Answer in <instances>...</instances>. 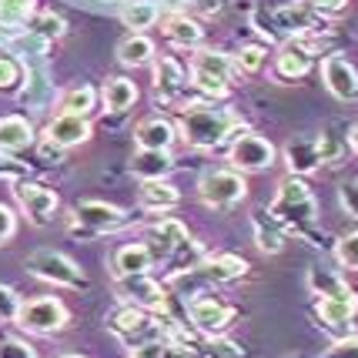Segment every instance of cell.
<instances>
[{
    "instance_id": "40",
    "label": "cell",
    "mask_w": 358,
    "mask_h": 358,
    "mask_svg": "<svg viewBox=\"0 0 358 358\" xmlns=\"http://www.w3.org/2000/svg\"><path fill=\"white\" fill-rule=\"evenodd\" d=\"M24 84V67L14 57H0V94H10Z\"/></svg>"
},
{
    "instance_id": "12",
    "label": "cell",
    "mask_w": 358,
    "mask_h": 358,
    "mask_svg": "<svg viewBox=\"0 0 358 358\" xmlns=\"http://www.w3.org/2000/svg\"><path fill=\"white\" fill-rule=\"evenodd\" d=\"M275 161H278L275 144L268 138H262V134H255V131H241V134L228 144V164L241 174L268 171Z\"/></svg>"
},
{
    "instance_id": "46",
    "label": "cell",
    "mask_w": 358,
    "mask_h": 358,
    "mask_svg": "<svg viewBox=\"0 0 358 358\" xmlns=\"http://www.w3.org/2000/svg\"><path fill=\"white\" fill-rule=\"evenodd\" d=\"M20 178H27V168L20 164V161H14V157L0 155V181H20Z\"/></svg>"
},
{
    "instance_id": "34",
    "label": "cell",
    "mask_w": 358,
    "mask_h": 358,
    "mask_svg": "<svg viewBox=\"0 0 358 358\" xmlns=\"http://www.w3.org/2000/svg\"><path fill=\"white\" fill-rule=\"evenodd\" d=\"M191 358H248V348L224 335H201L191 345Z\"/></svg>"
},
{
    "instance_id": "37",
    "label": "cell",
    "mask_w": 358,
    "mask_h": 358,
    "mask_svg": "<svg viewBox=\"0 0 358 358\" xmlns=\"http://www.w3.org/2000/svg\"><path fill=\"white\" fill-rule=\"evenodd\" d=\"M27 34L41 37L44 44H50V41H61L64 34H67V20H64V17H57L54 10H37V14L27 20Z\"/></svg>"
},
{
    "instance_id": "51",
    "label": "cell",
    "mask_w": 358,
    "mask_h": 358,
    "mask_svg": "<svg viewBox=\"0 0 358 358\" xmlns=\"http://www.w3.org/2000/svg\"><path fill=\"white\" fill-rule=\"evenodd\" d=\"M161 7H168L171 14H178V10H187V7H191V0H161Z\"/></svg>"
},
{
    "instance_id": "35",
    "label": "cell",
    "mask_w": 358,
    "mask_h": 358,
    "mask_svg": "<svg viewBox=\"0 0 358 358\" xmlns=\"http://www.w3.org/2000/svg\"><path fill=\"white\" fill-rule=\"evenodd\" d=\"M97 108V91L91 84H74L61 94V110L64 114H78V117H91Z\"/></svg>"
},
{
    "instance_id": "45",
    "label": "cell",
    "mask_w": 358,
    "mask_h": 358,
    "mask_svg": "<svg viewBox=\"0 0 358 358\" xmlns=\"http://www.w3.org/2000/svg\"><path fill=\"white\" fill-rule=\"evenodd\" d=\"M14 234H17V215L7 208V204H0V248L10 245Z\"/></svg>"
},
{
    "instance_id": "9",
    "label": "cell",
    "mask_w": 358,
    "mask_h": 358,
    "mask_svg": "<svg viewBox=\"0 0 358 358\" xmlns=\"http://www.w3.org/2000/svg\"><path fill=\"white\" fill-rule=\"evenodd\" d=\"M27 275L37 281H47V285H54V288H74V292H84L91 281L87 275L80 271L67 255L54 248H41L27 255Z\"/></svg>"
},
{
    "instance_id": "23",
    "label": "cell",
    "mask_w": 358,
    "mask_h": 358,
    "mask_svg": "<svg viewBox=\"0 0 358 358\" xmlns=\"http://www.w3.org/2000/svg\"><path fill=\"white\" fill-rule=\"evenodd\" d=\"M181 204V191L168 181V178H155V181H141L138 187V208L148 215H168Z\"/></svg>"
},
{
    "instance_id": "38",
    "label": "cell",
    "mask_w": 358,
    "mask_h": 358,
    "mask_svg": "<svg viewBox=\"0 0 358 358\" xmlns=\"http://www.w3.org/2000/svg\"><path fill=\"white\" fill-rule=\"evenodd\" d=\"M231 64H234V74L255 78V74H262V71H265V64H268V47H262V44L241 47V50H238V54L231 57Z\"/></svg>"
},
{
    "instance_id": "53",
    "label": "cell",
    "mask_w": 358,
    "mask_h": 358,
    "mask_svg": "<svg viewBox=\"0 0 358 358\" xmlns=\"http://www.w3.org/2000/svg\"><path fill=\"white\" fill-rule=\"evenodd\" d=\"M57 358H84V355H57Z\"/></svg>"
},
{
    "instance_id": "19",
    "label": "cell",
    "mask_w": 358,
    "mask_h": 358,
    "mask_svg": "<svg viewBox=\"0 0 358 358\" xmlns=\"http://www.w3.org/2000/svg\"><path fill=\"white\" fill-rule=\"evenodd\" d=\"M44 138L50 144H57L64 151H71V148H80V144H87L94 138V127H91V117H78V114H57V117H50L44 127Z\"/></svg>"
},
{
    "instance_id": "32",
    "label": "cell",
    "mask_w": 358,
    "mask_h": 358,
    "mask_svg": "<svg viewBox=\"0 0 358 358\" xmlns=\"http://www.w3.org/2000/svg\"><path fill=\"white\" fill-rule=\"evenodd\" d=\"M305 285L315 298H331V295H342L348 292V281L338 268H325V265H312L308 275H305Z\"/></svg>"
},
{
    "instance_id": "50",
    "label": "cell",
    "mask_w": 358,
    "mask_h": 358,
    "mask_svg": "<svg viewBox=\"0 0 358 358\" xmlns=\"http://www.w3.org/2000/svg\"><path fill=\"white\" fill-rule=\"evenodd\" d=\"M191 3H194L204 17H218L221 10H224V3H228V0H191Z\"/></svg>"
},
{
    "instance_id": "17",
    "label": "cell",
    "mask_w": 358,
    "mask_h": 358,
    "mask_svg": "<svg viewBox=\"0 0 358 358\" xmlns=\"http://www.w3.org/2000/svg\"><path fill=\"white\" fill-rule=\"evenodd\" d=\"M315 315H318V325L328 328L335 338L352 335V322H355V315H358V292L355 288H348V292H342V295L318 298Z\"/></svg>"
},
{
    "instance_id": "5",
    "label": "cell",
    "mask_w": 358,
    "mask_h": 358,
    "mask_svg": "<svg viewBox=\"0 0 358 358\" xmlns=\"http://www.w3.org/2000/svg\"><path fill=\"white\" fill-rule=\"evenodd\" d=\"M108 328L127 352L141 348V345H151V342H168V318L164 315L144 312L138 305H124V301L108 318Z\"/></svg>"
},
{
    "instance_id": "49",
    "label": "cell",
    "mask_w": 358,
    "mask_h": 358,
    "mask_svg": "<svg viewBox=\"0 0 358 358\" xmlns=\"http://www.w3.org/2000/svg\"><path fill=\"white\" fill-rule=\"evenodd\" d=\"M41 157H44L47 164H61L64 161V148H57V144H50V141H41Z\"/></svg>"
},
{
    "instance_id": "48",
    "label": "cell",
    "mask_w": 358,
    "mask_h": 358,
    "mask_svg": "<svg viewBox=\"0 0 358 358\" xmlns=\"http://www.w3.org/2000/svg\"><path fill=\"white\" fill-rule=\"evenodd\" d=\"M157 358H191V352H187L185 345H178V342H161V352H157Z\"/></svg>"
},
{
    "instance_id": "28",
    "label": "cell",
    "mask_w": 358,
    "mask_h": 358,
    "mask_svg": "<svg viewBox=\"0 0 358 358\" xmlns=\"http://www.w3.org/2000/svg\"><path fill=\"white\" fill-rule=\"evenodd\" d=\"M138 97H141V91L131 78H108L104 87H101L104 110H110V114H124V110H131L138 104Z\"/></svg>"
},
{
    "instance_id": "43",
    "label": "cell",
    "mask_w": 358,
    "mask_h": 358,
    "mask_svg": "<svg viewBox=\"0 0 358 358\" xmlns=\"http://www.w3.org/2000/svg\"><path fill=\"white\" fill-rule=\"evenodd\" d=\"M17 312H20V295L10 285H0V322H17Z\"/></svg>"
},
{
    "instance_id": "14",
    "label": "cell",
    "mask_w": 358,
    "mask_h": 358,
    "mask_svg": "<svg viewBox=\"0 0 358 358\" xmlns=\"http://www.w3.org/2000/svg\"><path fill=\"white\" fill-rule=\"evenodd\" d=\"M10 191H14V201H17V208H20V215L31 221L34 228L50 224L54 215H57V208H61L57 191H50V187H44V185H34V181H27V178L14 181Z\"/></svg>"
},
{
    "instance_id": "26",
    "label": "cell",
    "mask_w": 358,
    "mask_h": 358,
    "mask_svg": "<svg viewBox=\"0 0 358 358\" xmlns=\"http://www.w3.org/2000/svg\"><path fill=\"white\" fill-rule=\"evenodd\" d=\"M151 268H155V258H151V248H148L144 241L121 245V248L114 251V258H110L114 278H121V275H144V271H151Z\"/></svg>"
},
{
    "instance_id": "24",
    "label": "cell",
    "mask_w": 358,
    "mask_h": 358,
    "mask_svg": "<svg viewBox=\"0 0 358 358\" xmlns=\"http://www.w3.org/2000/svg\"><path fill=\"white\" fill-rule=\"evenodd\" d=\"M134 144L138 148H151V151H171L178 144V124H171L168 117H144L138 127H134Z\"/></svg>"
},
{
    "instance_id": "33",
    "label": "cell",
    "mask_w": 358,
    "mask_h": 358,
    "mask_svg": "<svg viewBox=\"0 0 358 358\" xmlns=\"http://www.w3.org/2000/svg\"><path fill=\"white\" fill-rule=\"evenodd\" d=\"M161 20V3L157 0H127L121 7V24L131 27V34H144Z\"/></svg>"
},
{
    "instance_id": "18",
    "label": "cell",
    "mask_w": 358,
    "mask_h": 358,
    "mask_svg": "<svg viewBox=\"0 0 358 358\" xmlns=\"http://www.w3.org/2000/svg\"><path fill=\"white\" fill-rule=\"evenodd\" d=\"M322 84L335 101H358V71L342 54H328L322 61Z\"/></svg>"
},
{
    "instance_id": "2",
    "label": "cell",
    "mask_w": 358,
    "mask_h": 358,
    "mask_svg": "<svg viewBox=\"0 0 358 358\" xmlns=\"http://www.w3.org/2000/svg\"><path fill=\"white\" fill-rule=\"evenodd\" d=\"M241 131H248V127L241 124V117H238L231 108H215V104H208V101L181 110V117H178V138H185L187 144L198 148V151L224 148V144H231Z\"/></svg>"
},
{
    "instance_id": "4",
    "label": "cell",
    "mask_w": 358,
    "mask_h": 358,
    "mask_svg": "<svg viewBox=\"0 0 358 358\" xmlns=\"http://www.w3.org/2000/svg\"><path fill=\"white\" fill-rule=\"evenodd\" d=\"M255 31L268 37V41H292V37H308V34L325 31V17L312 10L305 0H292V3H281V7H258L251 14Z\"/></svg>"
},
{
    "instance_id": "22",
    "label": "cell",
    "mask_w": 358,
    "mask_h": 358,
    "mask_svg": "<svg viewBox=\"0 0 358 358\" xmlns=\"http://www.w3.org/2000/svg\"><path fill=\"white\" fill-rule=\"evenodd\" d=\"M281 157H285V168L288 174H298V178H308L322 168V148H318V138H292L285 148H281Z\"/></svg>"
},
{
    "instance_id": "21",
    "label": "cell",
    "mask_w": 358,
    "mask_h": 358,
    "mask_svg": "<svg viewBox=\"0 0 358 358\" xmlns=\"http://www.w3.org/2000/svg\"><path fill=\"white\" fill-rule=\"evenodd\" d=\"M161 34L171 47H181V50H198L204 44V27L198 17H187V10H178V14H168L164 24H161Z\"/></svg>"
},
{
    "instance_id": "11",
    "label": "cell",
    "mask_w": 358,
    "mask_h": 358,
    "mask_svg": "<svg viewBox=\"0 0 358 358\" xmlns=\"http://www.w3.org/2000/svg\"><path fill=\"white\" fill-rule=\"evenodd\" d=\"M185 318L198 335H224L234 325L238 308L228 305V301H221V298H215L211 292H204V295H194L185 301Z\"/></svg>"
},
{
    "instance_id": "10",
    "label": "cell",
    "mask_w": 358,
    "mask_h": 358,
    "mask_svg": "<svg viewBox=\"0 0 358 358\" xmlns=\"http://www.w3.org/2000/svg\"><path fill=\"white\" fill-rule=\"evenodd\" d=\"M14 325L20 331H27V335H57V331L71 325V312H67V305L61 298L54 295L27 298V301H20Z\"/></svg>"
},
{
    "instance_id": "39",
    "label": "cell",
    "mask_w": 358,
    "mask_h": 358,
    "mask_svg": "<svg viewBox=\"0 0 358 358\" xmlns=\"http://www.w3.org/2000/svg\"><path fill=\"white\" fill-rule=\"evenodd\" d=\"M335 262L342 268H348V271H358V231H348L342 234L338 241H335Z\"/></svg>"
},
{
    "instance_id": "8",
    "label": "cell",
    "mask_w": 358,
    "mask_h": 358,
    "mask_svg": "<svg viewBox=\"0 0 358 358\" xmlns=\"http://www.w3.org/2000/svg\"><path fill=\"white\" fill-rule=\"evenodd\" d=\"M198 198L211 211H231L248 198V181L234 168H208L198 181Z\"/></svg>"
},
{
    "instance_id": "15",
    "label": "cell",
    "mask_w": 358,
    "mask_h": 358,
    "mask_svg": "<svg viewBox=\"0 0 358 358\" xmlns=\"http://www.w3.org/2000/svg\"><path fill=\"white\" fill-rule=\"evenodd\" d=\"M155 101L161 108H174L178 114L185 110V94L191 87L187 67L174 57H155Z\"/></svg>"
},
{
    "instance_id": "6",
    "label": "cell",
    "mask_w": 358,
    "mask_h": 358,
    "mask_svg": "<svg viewBox=\"0 0 358 358\" xmlns=\"http://www.w3.org/2000/svg\"><path fill=\"white\" fill-rule=\"evenodd\" d=\"M131 224V215L117 204L108 201H78L67 215V231L71 238H80V241H94V238H104V234H114Z\"/></svg>"
},
{
    "instance_id": "42",
    "label": "cell",
    "mask_w": 358,
    "mask_h": 358,
    "mask_svg": "<svg viewBox=\"0 0 358 358\" xmlns=\"http://www.w3.org/2000/svg\"><path fill=\"white\" fill-rule=\"evenodd\" d=\"M0 358H37V348L24 338H0Z\"/></svg>"
},
{
    "instance_id": "7",
    "label": "cell",
    "mask_w": 358,
    "mask_h": 358,
    "mask_svg": "<svg viewBox=\"0 0 358 358\" xmlns=\"http://www.w3.org/2000/svg\"><path fill=\"white\" fill-rule=\"evenodd\" d=\"M187 78H191V87L201 94V97H208V101L224 97L234 78L231 54L211 50V47H198L191 54V61H187Z\"/></svg>"
},
{
    "instance_id": "3",
    "label": "cell",
    "mask_w": 358,
    "mask_h": 358,
    "mask_svg": "<svg viewBox=\"0 0 358 358\" xmlns=\"http://www.w3.org/2000/svg\"><path fill=\"white\" fill-rule=\"evenodd\" d=\"M248 262L241 258V255H211V258H201V262H194L191 268L185 271H174L171 275V288L174 295L187 301V298L194 295H204V292H211L215 285H231V281H241L248 275Z\"/></svg>"
},
{
    "instance_id": "13",
    "label": "cell",
    "mask_w": 358,
    "mask_h": 358,
    "mask_svg": "<svg viewBox=\"0 0 358 358\" xmlns=\"http://www.w3.org/2000/svg\"><path fill=\"white\" fill-rule=\"evenodd\" d=\"M114 288H117V295L124 305H138L144 312H157L164 315L168 312V288L161 285L157 278H151V271H144V275H121V278H114Z\"/></svg>"
},
{
    "instance_id": "27",
    "label": "cell",
    "mask_w": 358,
    "mask_h": 358,
    "mask_svg": "<svg viewBox=\"0 0 358 358\" xmlns=\"http://www.w3.org/2000/svg\"><path fill=\"white\" fill-rule=\"evenodd\" d=\"M131 174L141 181H155V178H168L174 171V155L171 151H151V148H138L131 157Z\"/></svg>"
},
{
    "instance_id": "52",
    "label": "cell",
    "mask_w": 358,
    "mask_h": 358,
    "mask_svg": "<svg viewBox=\"0 0 358 358\" xmlns=\"http://www.w3.org/2000/svg\"><path fill=\"white\" fill-rule=\"evenodd\" d=\"M348 148H352V151L358 155V124L348 127Z\"/></svg>"
},
{
    "instance_id": "41",
    "label": "cell",
    "mask_w": 358,
    "mask_h": 358,
    "mask_svg": "<svg viewBox=\"0 0 358 358\" xmlns=\"http://www.w3.org/2000/svg\"><path fill=\"white\" fill-rule=\"evenodd\" d=\"M318 358H358V335H342V338H335V342L328 345L325 352Z\"/></svg>"
},
{
    "instance_id": "31",
    "label": "cell",
    "mask_w": 358,
    "mask_h": 358,
    "mask_svg": "<svg viewBox=\"0 0 358 358\" xmlns=\"http://www.w3.org/2000/svg\"><path fill=\"white\" fill-rule=\"evenodd\" d=\"M318 148H322V164H342L345 155L352 151L348 148V124H342V121H331V124L318 134Z\"/></svg>"
},
{
    "instance_id": "25",
    "label": "cell",
    "mask_w": 358,
    "mask_h": 358,
    "mask_svg": "<svg viewBox=\"0 0 358 358\" xmlns=\"http://www.w3.org/2000/svg\"><path fill=\"white\" fill-rule=\"evenodd\" d=\"M37 144V131L27 117L20 114H3L0 117V155H17Z\"/></svg>"
},
{
    "instance_id": "20",
    "label": "cell",
    "mask_w": 358,
    "mask_h": 358,
    "mask_svg": "<svg viewBox=\"0 0 358 358\" xmlns=\"http://www.w3.org/2000/svg\"><path fill=\"white\" fill-rule=\"evenodd\" d=\"M185 241H191L185 224L178 218L161 215V221H155V224L148 228V241H144V245L151 248V258H155V262H171L174 251L181 248Z\"/></svg>"
},
{
    "instance_id": "47",
    "label": "cell",
    "mask_w": 358,
    "mask_h": 358,
    "mask_svg": "<svg viewBox=\"0 0 358 358\" xmlns=\"http://www.w3.org/2000/svg\"><path fill=\"white\" fill-rule=\"evenodd\" d=\"M312 10H318L322 17H338L348 7V0H305Z\"/></svg>"
},
{
    "instance_id": "30",
    "label": "cell",
    "mask_w": 358,
    "mask_h": 358,
    "mask_svg": "<svg viewBox=\"0 0 358 358\" xmlns=\"http://www.w3.org/2000/svg\"><path fill=\"white\" fill-rule=\"evenodd\" d=\"M155 41L148 37V34H127L124 41L117 44V61L124 64V67H148V64H155Z\"/></svg>"
},
{
    "instance_id": "29",
    "label": "cell",
    "mask_w": 358,
    "mask_h": 358,
    "mask_svg": "<svg viewBox=\"0 0 358 358\" xmlns=\"http://www.w3.org/2000/svg\"><path fill=\"white\" fill-rule=\"evenodd\" d=\"M251 224H255V245H258V251H262V255H281L288 234L281 231V224L268 215L265 208H262V211H255Z\"/></svg>"
},
{
    "instance_id": "1",
    "label": "cell",
    "mask_w": 358,
    "mask_h": 358,
    "mask_svg": "<svg viewBox=\"0 0 358 358\" xmlns=\"http://www.w3.org/2000/svg\"><path fill=\"white\" fill-rule=\"evenodd\" d=\"M268 215L281 224L285 234H295L308 245H322V234H318V201H315L312 187L305 185V178L288 174L278 181V191L268 204Z\"/></svg>"
},
{
    "instance_id": "36",
    "label": "cell",
    "mask_w": 358,
    "mask_h": 358,
    "mask_svg": "<svg viewBox=\"0 0 358 358\" xmlns=\"http://www.w3.org/2000/svg\"><path fill=\"white\" fill-rule=\"evenodd\" d=\"M34 14H37V0H0V27L3 31H24Z\"/></svg>"
},
{
    "instance_id": "16",
    "label": "cell",
    "mask_w": 358,
    "mask_h": 358,
    "mask_svg": "<svg viewBox=\"0 0 358 358\" xmlns=\"http://www.w3.org/2000/svg\"><path fill=\"white\" fill-rule=\"evenodd\" d=\"M315 67V47L308 37H292V41H281L278 54H275V67L271 74L278 84H295V80L308 78V71Z\"/></svg>"
},
{
    "instance_id": "44",
    "label": "cell",
    "mask_w": 358,
    "mask_h": 358,
    "mask_svg": "<svg viewBox=\"0 0 358 358\" xmlns=\"http://www.w3.org/2000/svg\"><path fill=\"white\" fill-rule=\"evenodd\" d=\"M338 204H342V211L348 218H358V178L355 181H345L338 187Z\"/></svg>"
}]
</instances>
